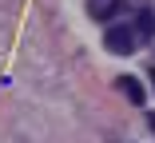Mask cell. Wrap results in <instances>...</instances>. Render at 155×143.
I'll return each mask as SVG.
<instances>
[{"mask_svg":"<svg viewBox=\"0 0 155 143\" xmlns=\"http://www.w3.org/2000/svg\"><path fill=\"white\" fill-rule=\"evenodd\" d=\"M135 44H139V36H135L131 24H115V28H107V36H104V48L115 52V56H131Z\"/></svg>","mask_w":155,"mask_h":143,"instance_id":"1","label":"cell"},{"mask_svg":"<svg viewBox=\"0 0 155 143\" xmlns=\"http://www.w3.org/2000/svg\"><path fill=\"white\" fill-rule=\"evenodd\" d=\"M135 36H139V40H151V36H155V12H147V8L139 12V20H135Z\"/></svg>","mask_w":155,"mask_h":143,"instance_id":"2","label":"cell"},{"mask_svg":"<svg viewBox=\"0 0 155 143\" xmlns=\"http://www.w3.org/2000/svg\"><path fill=\"white\" fill-rule=\"evenodd\" d=\"M119 92L127 96L131 103H143V88H139V80H135V76H123V80H119Z\"/></svg>","mask_w":155,"mask_h":143,"instance_id":"3","label":"cell"},{"mask_svg":"<svg viewBox=\"0 0 155 143\" xmlns=\"http://www.w3.org/2000/svg\"><path fill=\"white\" fill-rule=\"evenodd\" d=\"M115 8H119V0H91V16H96V20L115 16Z\"/></svg>","mask_w":155,"mask_h":143,"instance_id":"4","label":"cell"},{"mask_svg":"<svg viewBox=\"0 0 155 143\" xmlns=\"http://www.w3.org/2000/svg\"><path fill=\"white\" fill-rule=\"evenodd\" d=\"M151 88H155V68H151Z\"/></svg>","mask_w":155,"mask_h":143,"instance_id":"5","label":"cell"}]
</instances>
